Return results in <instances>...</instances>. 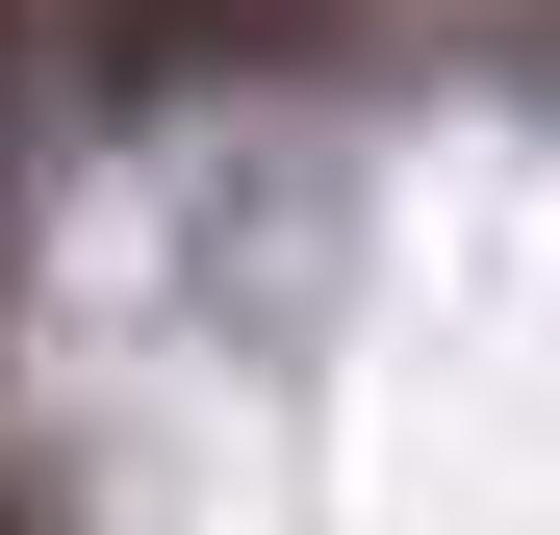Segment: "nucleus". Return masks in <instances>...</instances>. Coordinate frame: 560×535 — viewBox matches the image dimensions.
Instances as JSON below:
<instances>
[{
	"label": "nucleus",
	"mask_w": 560,
	"mask_h": 535,
	"mask_svg": "<svg viewBox=\"0 0 560 535\" xmlns=\"http://www.w3.org/2000/svg\"><path fill=\"white\" fill-rule=\"evenodd\" d=\"M357 51V0H77V77L103 103H178V77H306Z\"/></svg>",
	"instance_id": "f257e3e1"
},
{
	"label": "nucleus",
	"mask_w": 560,
	"mask_h": 535,
	"mask_svg": "<svg viewBox=\"0 0 560 535\" xmlns=\"http://www.w3.org/2000/svg\"><path fill=\"white\" fill-rule=\"evenodd\" d=\"M0 535H51V510H26V485H0Z\"/></svg>",
	"instance_id": "7ed1b4c3"
},
{
	"label": "nucleus",
	"mask_w": 560,
	"mask_h": 535,
	"mask_svg": "<svg viewBox=\"0 0 560 535\" xmlns=\"http://www.w3.org/2000/svg\"><path fill=\"white\" fill-rule=\"evenodd\" d=\"M0 153H26V0H0Z\"/></svg>",
	"instance_id": "f03ea898"
}]
</instances>
